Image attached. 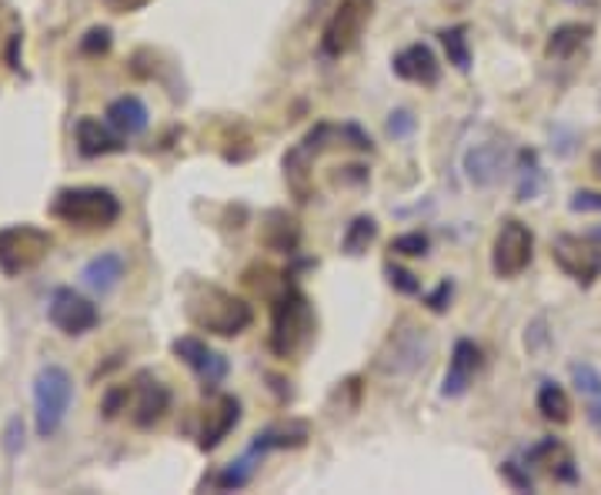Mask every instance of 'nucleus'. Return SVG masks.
<instances>
[{
    "label": "nucleus",
    "mask_w": 601,
    "mask_h": 495,
    "mask_svg": "<svg viewBox=\"0 0 601 495\" xmlns=\"http://www.w3.org/2000/svg\"><path fill=\"white\" fill-rule=\"evenodd\" d=\"M261 241L278 255H294L301 244V228L288 211H267L261 225Z\"/></svg>",
    "instance_id": "6ab92c4d"
},
{
    "label": "nucleus",
    "mask_w": 601,
    "mask_h": 495,
    "mask_svg": "<svg viewBox=\"0 0 601 495\" xmlns=\"http://www.w3.org/2000/svg\"><path fill=\"white\" fill-rule=\"evenodd\" d=\"M127 395H130V385H114V389L104 395V405H101L104 418H117V415L124 412V405H127Z\"/></svg>",
    "instance_id": "7c9ffc66"
},
{
    "label": "nucleus",
    "mask_w": 601,
    "mask_h": 495,
    "mask_svg": "<svg viewBox=\"0 0 601 495\" xmlns=\"http://www.w3.org/2000/svg\"><path fill=\"white\" fill-rule=\"evenodd\" d=\"M124 272H127L124 255H117V252H101L97 258H91V262L84 265L81 281H84L88 291H94V295L104 298V295H111V291L120 285Z\"/></svg>",
    "instance_id": "a211bd4d"
},
{
    "label": "nucleus",
    "mask_w": 601,
    "mask_h": 495,
    "mask_svg": "<svg viewBox=\"0 0 601 495\" xmlns=\"http://www.w3.org/2000/svg\"><path fill=\"white\" fill-rule=\"evenodd\" d=\"M114 4H117V0H114Z\"/></svg>",
    "instance_id": "ea45409f"
},
{
    "label": "nucleus",
    "mask_w": 601,
    "mask_h": 495,
    "mask_svg": "<svg viewBox=\"0 0 601 495\" xmlns=\"http://www.w3.org/2000/svg\"><path fill=\"white\" fill-rule=\"evenodd\" d=\"M571 382L588 399L591 418L601 425V376H598V368H591V365H571Z\"/></svg>",
    "instance_id": "393cba45"
},
{
    "label": "nucleus",
    "mask_w": 601,
    "mask_h": 495,
    "mask_svg": "<svg viewBox=\"0 0 601 495\" xmlns=\"http://www.w3.org/2000/svg\"><path fill=\"white\" fill-rule=\"evenodd\" d=\"M54 248V238L37 225H8L0 228V275L21 278L34 272Z\"/></svg>",
    "instance_id": "39448f33"
},
{
    "label": "nucleus",
    "mask_w": 601,
    "mask_h": 495,
    "mask_svg": "<svg viewBox=\"0 0 601 495\" xmlns=\"http://www.w3.org/2000/svg\"><path fill=\"white\" fill-rule=\"evenodd\" d=\"M384 275H388V285H391L397 295H408V298L421 295V278H418L415 272H408V268H401V265L388 262V265H384Z\"/></svg>",
    "instance_id": "cd10ccee"
},
{
    "label": "nucleus",
    "mask_w": 601,
    "mask_h": 495,
    "mask_svg": "<svg viewBox=\"0 0 601 495\" xmlns=\"http://www.w3.org/2000/svg\"><path fill=\"white\" fill-rule=\"evenodd\" d=\"M308 442V428L304 425H271L254 436L251 442V459L267 456V452H278V449H301Z\"/></svg>",
    "instance_id": "aec40b11"
},
{
    "label": "nucleus",
    "mask_w": 601,
    "mask_h": 495,
    "mask_svg": "<svg viewBox=\"0 0 601 495\" xmlns=\"http://www.w3.org/2000/svg\"><path fill=\"white\" fill-rule=\"evenodd\" d=\"M50 215L67 225V228H81V231H97L111 228L120 218V202L107 188H60L50 202Z\"/></svg>",
    "instance_id": "7ed1b4c3"
},
{
    "label": "nucleus",
    "mask_w": 601,
    "mask_h": 495,
    "mask_svg": "<svg viewBox=\"0 0 601 495\" xmlns=\"http://www.w3.org/2000/svg\"><path fill=\"white\" fill-rule=\"evenodd\" d=\"M171 352L194 371V376L200 379V385H205V392H215L224 376H228V358L221 352H215L205 338L197 335H181L174 338Z\"/></svg>",
    "instance_id": "9d476101"
},
{
    "label": "nucleus",
    "mask_w": 601,
    "mask_h": 495,
    "mask_svg": "<svg viewBox=\"0 0 601 495\" xmlns=\"http://www.w3.org/2000/svg\"><path fill=\"white\" fill-rule=\"evenodd\" d=\"M184 315L194 329L208 332V335H221V338H234V335L247 332L254 322V312L244 298H238L234 291L211 285V281H190L187 285Z\"/></svg>",
    "instance_id": "f257e3e1"
},
{
    "label": "nucleus",
    "mask_w": 601,
    "mask_h": 495,
    "mask_svg": "<svg viewBox=\"0 0 601 495\" xmlns=\"http://www.w3.org/2000/svg\"><path fill=\"white\" fill-rule=\"evenodd\" d=\"M534 405H539L542 418H548V422H555V425H565V422L571 418V399H568V392H565L558 382H542Z\"/></svg>",
    "instance_id": "4be33fe9"
},
{
    "label": "nucleus",
    "mask_w": 601,
    "mask_h": 495,
    "mask_svg": "<svg viewBox=\"0 0 601 495\" xmlns=\"http://www.w3.org/2000/svg\"><path fill=\"white\" fill-rule=\"evenodd\" d=\"M438 37H441V44H444L448 65H454L461 74L472 71V44H467V27H464V24H454V27H444Z\"/></svg>",
    "instance_id": "5701e85b"
},
{
    "label": "nucleus",
    "mask_w": 601,
    "mask_h": 495,
    "mask_svg": "<svg viewBox=\"0 0 601 495\" xmlns=\"http://www.w3.org/2000/svg\"><path fill=\"white\" fill-rule=\"evenodd\" d=\"M4 449H8V456H18L24 449V418L21 415H14L4 428Z\"/></svg>",
    "instance_id": "2f4dec72"
},
{
    "label": "nucleus",
    "mask_w": 601,
    "mask_h": 495,
    "mask_svg": "<svg viewBox=\"0 0 601 495\" xmlns=\"http://www.w3.org/2000/svg\"><path fill=\"white\" fill-rule=\"evenodd\" d=\"M534 258V234L524 221L505 218L492 244V272L498 278H518Z\"/></svg>",
    "instance_id": "0eeeda50"
},
{
    "label": "nucleus",
    "mask_w": 601,
    "mask_h": 495,
    "mask_svg": "<svg viewBox=\"0 0 601 495\" xmlns=\"http://www.w3.org/2000/svg\"><path fill=\"white\" fill-rule=\"evenodd\" d=\"M111 44H114L111 27H91V31L81 37V54H88V57H104V54L111 50Z\"/></svg>",
    "instance_id": "c756f323"
},
{
    "label": "nucleus",
    "mask_w": 601,
    "mask_h": 495,
    "mask_svg": "<svg viewBox=\"0 0 601 495\" xmlns=\"http://www.w3.org/2000/svg\"><path fill=\"white\" fill-rule=\"evenodd\" d=\"M571 211H601V192H575L571 202H568Z\"/></svg>",
    "instance_id": "72a5a7b5"
},
{
    "label": "nucleus",
    "mask_w": 601,
    "mask_h": 495,
    "mask_svg": "<svg viewBox=\"0 0 601 495\" xmlns=\"http://www.w3.org/2000/svg\"><path fill=\"white\" fill-rule=\"evenodd\" d=\"M251 472H254V465H251V452L244 456V459H238V462H231L218 479H215V485L221 488V492H231V488H241V485H247V479H251Z\"/></svg>",
    "instance_id": "c85d7f7f"
},
{
    "label": "nucleus",
    "mask_w": 601,
    "mask_h": 495,
    "mask_svg": "<svg viewBox=\"0 0 601 495\" xmlns=\"http://www.w3.org/2000/svg\"><path fill=\"white\" fill-rule=\"evenodd\" d=\"M104 117H107L111 128H114L117 135H124V138H138V135H145V131H148V120H151L148 104H145L138 94H124V97L111 101Z\"/></svg>",
    "instance_id": "f3484780"
},
{
    "label": "nucleus",
    "mask_w": 601,
    "mask_h": 495,
    "mask_svg": "<svg viewBox=\"0 0 601 495\" xmlns=\"http://www.w3.org/2000/svg\"><path fill=\"white\" fill-rule=\"evenodd\" d=\"M374 238H378V221H374L371 215H358V218H355V221L348 225L345 238H342V248H345V255H351V258L365 255L368 248L374 244Z\"/></svg>",
    "instance_id": "b1692460"
},
{
    "label": "nucleus",
    "mask_w": 601,
    "mask_h": 495,
    "mask_svg": "<svg viewBox=\"0 0 601 495\" xmlns=\"http://www.w3.org/2000/svg\"><path fill=\"white\" fill-rule=\"evenodd\" d=\"M598 171H601V158H598Z\"/></svg>",
    "instance_id": "58836bf2"
},
{
    "label": "nucleus",
    "mask_w": 601,
    "mask_h": 495,
    "mask_svg": "<svg viewBox=\"0 0 601 495\" xmlns=\"http://www.w3.org/2000/svg\"><path fill=\"white\" fill-rule=\"evenodd\" d=\"M501 472H505V479H508L515 488H521V492H531V488H534V479H531L528 472H521V469H518V462H505V465H501Z\"/></svg>",
    "instance_id": "c9c22d12"
},
{
    "label": "nucleus",
    "mask_w": 601,
    "mask_h": 495,
    "mask_svg": "<svg viewBox=\"0 0 601 495\" xmlns=\"http://www.w3.org/2000/svg\"><path fill=\"white\" fill-rule=\"evenodd\" d=\"M451 295H454V285H451V281H441V285H438V288H435V291L425 298V304L431 308V312H438V315H441V312H448Z\"/></svg>",
    "instance_id": "473e14b6"
},
{
    "label": "nucleus",
    "mask_w": 601,
    "mask_h": 495,
    "mask_svg": "<svg viewBox=\"0 0 601 495\" xmlns=\"http://www.w3.org/2000/svg\"><path fill=\"white\" fill-rule=\"evenodd\" d=\"M571 4H581V8H591V4H598V0H571Z\"/></svg>",
    "instance_id": "e433bc0d"
},
{
    "label": "nucleus",
    "mask_w": 601,
    "mask_h": 495,
    "mask_svg": "<svg viewBox=\"0 0 601 495\" xmlns=\"http://www.w3.org/2000/svg\"><path fill=\"white\" fill-rule=\"evenodd\" d=\"M431 248V238L425 231H408V234H397L391 241V252L394 255H405V258H425Z\"/></svg>",
    "instance_id": "bb28decb"
},
{
    "label": "nucleus",
    "mask_w": 601,
    "mask_h": 495,
    "mask_svg": "<svg viewBox=\"0 0 601 495\" xmlns=\"http://www.w3.org/2000/svg\"><path fill=\"white\" fill-rule=\"evenodd\" d=\"M539 184H542L539 154L521 151V158H518V202H531L534 195H539Z\"/></svg>",
    "instance_id": "a878e982"
},
{
    "label": "nucleus",
    "mask_w": 601,
    "mask_h": 495,
    "mask_svg": "<svg viewBox=\"0 0 601 495\" xmlns=\"http://www.w3.org/2000/svg\"><path fill=\"white\" fill-rule=\"evenodd\" d=\"M588 37H591V27L588 24H562V27H555L552 31V37H548V57H558V60H565V57H571V54H578L585 44H588Z\"/></svg>",
    "instance_id": "412c9836"
},
{
    "label": "nucleus",
    "mask_w": 601,
    "mask_h": 495,
    "mask_svg": "<svg viewBox=\"0 0 601 495\" xmlns=\"http://www.w3.org/2000/svg\"><path fill=\"white\" fill-rule=\"evenodd\" d=\"M391 71L401 81L425 84V88H435L438 78H441V65H438V57L428 44H412L405 50H397L394 60H391Z\"/></svg>",
    "instance_id": "ddd939ff"
},
{
    "label": "nucleus",
    "mask_w": 601,
    "mask_h": 495,
    "mask_svg": "<svg viewBox=\"0 0 601 495\" xmlns=\"http://www.w3.org/2000/svg\"><path fill=\"white\" fill-rule=\"evenodd\" d=\"M47 319L57 332L63 335H88L101 325V312L91 298H84L81 291L74 288H54L50 301H47Z\"/></svg>",
    "instance_id": "6e6552de"
},
{
    "label": "nucleus",
    "mask_w": 601,
    "mask_h": 495,
    "mask_svg": "<svg viewBox=\"0 0 601 495\" xmlns=\"http://www.w3.org/2000/svg\"><path fill=\"white\" fill-rule=\"evenodd\" d=\"M74 402V379L60 365H44L34 379V422L37 436L54 439Z\"/></svg>",
    "instance_id": "20e7f679"
},
{
    "label": "nucleus",
    "mask_w": 601,
    "mask_h": 495,
    "mask_svg": "<svg viewBox=\"0 0 601 495\" xmlns=\"http://www.w3.org/2000/svg\"><path fill=\"white\" fill-rule=\"evenodd\" d=\"M134 392H138V402H134L130 422L138 428H154L167 412H171V389L164 382H158L148 371H141L138 382H134Z\"/></svg>",
    "instance_id": "f8f14e48"
},
{
    "label": "nucleus",
    "mask_w": 601,
    "mask_h": 495,
    "mask_svg": "<svg viewBox=\"0 0 601 495\" xmlns=\"http://www.w3.org/2000/svg\"><path fill=\"white\" fill-rule=\"evenodd\" d=\"M238 422H241V402L234 395H221L215 402V408L208 412V418H205V428H200V436H197V449L200 452L218 449L231 436V428Z\"/></svg>",
    "instance_id": "dca6fc26"
},
{
    "label": "nucleus",
    "mask_w": 601,
    "mask_h": 495,
    "mask_svg": "<svg viewBox=\"0 0 601 495\" xmlns=\"http://www.w3.org/2000/svg\"><path fill=\"white\" fill-rule=\"evenodd\" d=\"M505 168H508V145H498V141L475 145L472 151L464 154L467 181L478 184V188H488V184H495Z\"/></svg>",
    "instance_id": "4468645a"
},
{
    "label": "nucleus",
    "mask_w": 601,
    "mask_h": 495,
    "mask_svg": "<svg viewBox=\"0 0 601 495\" xmlns=\"http://www.w3.org/2000/svg\"><path fill=\"white\" fill-rule=\"evenodd\" d=\"M374 8L378 0H338V8H334V14L321 31V54L331 60L351 54L374 18Z\"/></svg>",
    "instance_id": "423d86ee"
},
{
    "label": "nucleus",
    "mask_w": 601,
    "mask_h": 495,
    "mask_svg": "<svg viewBox=\"0 0 601 495\" xmlns=\"http://www.w3.org/2000/svg\"><path fill=\"white\" fill-rule=\"evenodd\" d=\"M388 131H391L394 138L412 135V131H415V117H412L408 111H394V114H391V120H388Z\"/></svg>",
    "instance_id": "f704fd0d"
},
{
    "label": "nucleus",
    "mask_w": 601,
    "mask_h": 495,
    "mask_svg": "<svg viewBox=\"0 0 601 495\" xmlns=\"http://www.w3.org/2000/svg\"><path fill=\"white\" fill-rule=\"evenodd\" d=\"M482 365H485L482 348L472 338H458L454 348H451V361H448V376H444L441 395L444 399H461L467 389L475 385V376L482 371Z\"/></svg>",
    "instance_id": "9b49d317"
},
{
    "label": "nucleus",
    "mask_w": 601,
    "mask_h": 495,
    "mask_svg": "<svg viewBox=\"0 0 601 495\" xmlns=\"http://www.w3.org/2000/svg\"><path fill=\"white\" fill-rule=\"evenodd\" d=\"M314 335V308L308 301V295L294 285H288L275 308H271V335H267V345L278 358H294Z\"/></svg>",
    "instance_id": "f03ea898"
},
{
    "label": "nucleus",
    "mask_w": 601,
    "mask_h": 495,
    "mask_svg": "<svg viewBox=\"0 0 601 495\" xmlns=\"http://www.w3.org/2000/svg\"><path fill=\"white\" fill-rule=\"evenodd\" d=\"M552 258L555 265L571 278L578 281L581 288L594 285L601 278V248L591 241V238H581V234H558L552 241Z\"/></svg>",
    "instance_id": "1a4fd4ad"
},
{
    "label": "nucleus",
    "mask_w": 601,
    "mask_h": 495,
    "mask_svg": "<svg viewBox=\"0 0 601 495\" xmlns=\"http://www.w3.org/2000/svg\"><path fill=\"white\" fill-rule=\"evenodd\" d=\"M74 141L81 158H104V154L124 151V135H117L107 120H97V117H81L74 124Z\"/></svg>",
    "instance_id": "2eb2a0df"
},
{
    "label": "nucleus",
    "mask_w": 601,
    "mask_h": 495,
    "mask_svg": "<svg viewBox=\"0 0 601 495\" xmlns=\"http://www.w3.org/2000/svg\"><path fill=\"white\" fill-rule=\"evenodd\" d=\"M594 238H601V228H598V231H594Z\"/></svg>",
    "instance_id": "4c0bfd02"
}]
</instances>
